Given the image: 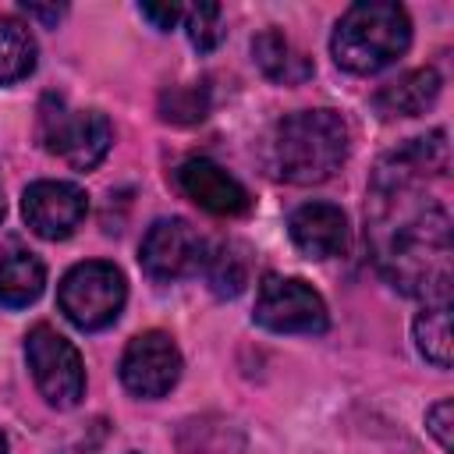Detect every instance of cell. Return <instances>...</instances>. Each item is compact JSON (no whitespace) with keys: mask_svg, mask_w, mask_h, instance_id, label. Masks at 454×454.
<instances>
[{"mask_svg":"<svg viewBox=\"0 0 454 454\" xmlns=\"http://www.w3.org/2000/svg\"><path fill=\"white\" fill-rule=\"evenodd\" d=\"M447 135L433 131L387 153L369 181L365 241L376 270L404 294L447 301L450 291V216L426 195L429 177H447Z\"/></svg>","mask_w":454,"mask_h":454,"instance_id":"1","label":"cell"},{"mask_svg":"<svg viewBox=\"0 0 454 454\" xmlns=\"http://www.w3.org/2000/svg\"><path fill=\"white\" fill-rule=\"evenodd\" d=\"M348 124L337 110H301L273 131V170L291 184H319L348 160Z\"/></svg>","mask_w":454,"mask_h":454,"instance_id":"2","label":"cell"},{"mask_svg":"<svg viewBox=\"0 0 454 454\" xmlns=\"http://www.w3.org/2000/svg\"><path fill=\"white\" fill-rule=\"evenodd\" d=\"M411 43V18L401 4L390 0H365L351 4L333 35H330V53L337 67L351 74H376L387 64H394Z\"/></svg>","mask_w":454,"mask_h":454,"instance_id":"3","label":"cell"},{"mask_svg":"<svg viewBox=\"0 0 454 454\" xmlns=\"http://www.w3.org/2000/svg\"><path fill=\"white\" fill-rule=\"evenodd\" d=\"M124 298H128L124 273L103 259H89V262L71 266L57 287V305L78 330L110 326L121 316Z\"/></svg>","mask_w":454,"mask_h":454,"instance_id":"4","label":"cell"},{"mask_svg":"<svg viewBox=\"0 0 454 454\" xmlns=\"http://www.w3.org/2000/svg\"><path fill=\"white\" fill-rule=\"evenodd\" d=\"M39 138L74 170H92L110 153L114 128L99 110H67L60 96H46L39 106Z\"/></svg>","mask_w":454,"mask_h":454,"instance_id":"5","label":"cell"},{"mask_svg":"<svg viewBox=\"0 0 454 454\" xmlns=\"http://www.w3.org/2000/svg\"><path fill=\"white\" fill-rule=\"evenodd\" d=\"M25 358L32 369V380L39 394L53 408H74L85 394V365L78 348L57 333L50 323H39L25 337Z\"/></svg>","mask_w":454,"mask_h":454,"instance_id":"6","label":"cell"},{"mask_svg":"<svg viewBox=\"0 0 454 454\" xmlns=\"http://www.w3.org/2000/svg\"><path fill=\"white\" fill-rule=\"evenodd\" d=\"M255 323L273 333H323L330 326L326 301L298 277L270 273L255 294Z\"/></svg>","mask_w":454,"mask_h":454,"instance_id":"7","label":"cell"},{"mask_svg":"<svg viewBox=\"0 0 454 454\" xmlns=\"http://www.w3.org/2000/svg\"><path fill=\"white\" fill-rule=\"evenodd\" d=\"M138 259H142V270L153 277V280H181V277H192L202 270L206 262V245L199 238V231L181 220V216H167V220H156L145 238H142V248H138Z\"/></svg>","mask_w":454,"mask_h":454,"instance_id":"8","label":"cell"},{"mask_svg":"<svg viewBox=\"0 0 454 454\" xmlns=\"http://www.w3.org/2000/svg\"><path fill=\"white\" fill-rule=\"evenodd\" d=\"M181 376V351L170 333L145 330L121 355V383L135 397H163Z\"/></svg>","mask_w":454,"mask_h":454,"instance_id":"9","label":"cell"},{"mask_svg":"<svg viewBox=\"0 0 454 454\" xmlns=\"http://www.w3.org/2000/svg\"><path fill=\"white\" fill-rule=\"evenodd\" d=\"M89 199L78 184L71 181H35L21 195V213L25 223L46 238V241H64L74 234V227L85 220Z\"/></svg>","mask_w":454,"mask_h":454,"instance_id":"10","label":"cell"},{"mask_svg":"<svg viewBox=\"0 0 454 454\" xmlns=\"http://www.w3.org/2000/svg\"><path fill=\"white\" fill-rule=\"evenodd\" d=\"M291 241L301 255L309 259H333L344 255L351 245V231H348V216L340 206L333 202H305L291 213L287 220Z\"/></svg>","mask_w":454,"mask_h":454,"instance_id":"11","label":"cell"},{"mask_svg":"<svg viewBox=\"0 0 454 454\" xmlns=\"http://www.w3.org/2000/svg\"><path fill=\"white\" fill-rule=\"evenodd\" d=\"M177 184L195 206H202V209H209L216 216H241L252 206L245 184L238 177H231L223 167H216L213 160L181 163L177 167Z\"/></svg>","mask_w":454,"mask_h":454,"instance_id":"12","label":"cell"},{"mask_svg":"<svg viewBox=\"0 0 454 454\" xmlns=\"http://www.w3.org/2000/svg\"><path fill=\"white\" fill-rule=\"evenodd\" d=\"M43 287H46V266L35 252L14 241L0 248V305L25 309L43 294Z\"/></svg>","mask_w":454,"mask_h":454,"instance_id":"13","label":"cell"},{"mask_svg":"<svg viewBox=\"0 0 454 454\" xmlns=\"http://www.w3.org/2000/svg\"><path fill=\"white\" fill-rule=\"evenodd\" d=\"M440 96V74L433 67H415L408 74H401L397 82L383 85L376 92V114L394 121V117H419L426 114Z\"/></svg>","mask_w":454,"mask_h":454,"instance_id":"14","label":"cell"},{"mask_svg":"<svg viewBox=\"0 0 454 454\" xmlns=\"http://www.w3.org/2000/svg\"><path fill=\"white\" fill-rule=\"evenodd\" d=\"M252 57H255L259 71L270 82H280V85H298L312 74V60L305 53H298L291 46V39L277 28H266L252 39Z\"/></svg>","mask_w":454,"mask_h":454,"instance_id":"15","label":"cell"},{"mask_svg":"<svg viewBox=\"0 0 454 454\" xmlns=\"http://www.w3.org/2000/svg\"><path fill=\"white\" fill-rule=\"evenodd\" d=\"M202 270H206V284L216 298H238L248 284V252L234 241H223L206 255Z\"/></svg>","mask_w":454,"mask_h":454,"instance_id":"16","label":"cell"},{"mask_svg":"<svg viewBox=\"0 0 454 454\" xmlns=\"http://www.w3.org/2000/svg\"><path fill=\"white\" fill-rule=\"evenodd\" d=\"M32 67H35V39H32V32L18 18L0 14V85L28 78Z\"/></svg>","mask_w":454,"mask_h":454,"instance_id":"17","label":"cell"},{"mask_svg":"<svg viewBox=\"0 0 454 454\" xmlns=\"http://www.w3.org/2000/svg\"><path fill=\"white\" fill-rule=\"evenodd\" d=\"M415 344L426 362L436 369H450V312L447 301H429L415 316Z\"/></svg>","mask_w":454,"mask_h":454,"instance_id":"18","label":"cell"},{"mask_svg":"<svg viewBox=\"0 0 454 454\" xmlns=\"http://www.w3.org/2000/svg\"><path fill=\"white\" fill-rule=\"evenodd\" d=\"M181 454H241V433L227 419H192L181 429Z\"/></svg>","mask_w":454,"mask_h":454,"instance_id":"19","label":"cell"},{"mask_svg":"<svg viewBox=\"0 0 454 454\" xmlns=\"http://www.w3.org/2000/svg\"><path fill=\"white\" fill-rule=\"evenodd\" d=\"M181 21H184V32H188L192 46L202 50V53H209L223 39V11H220V4L181 7Z\"/></svg>","mask_w":454,"mask_h":454,"instance_id":"20","label":"cell"},{"mask_svg":"<svg viewBox=\"0 0 454 454\" xmlns=\"http://www.w3.org/2000/svg\"><path fill=\"white\" fill-rule=\"evenodd\" d=\"M206 110H209V99H206V89L199 85H177L160 96V117L170 124H195L206 117Z\"/></svg>","mask_w":454,"mask_h":454,"instance_id":"21","label":"cell"},{"mask_svg":"<svg viewBox=\"0 0 454 454\" xmlns=\"http://www.w3.org/2000/svg\"><path fill=\"white\" fill-rule=\"evenodd\" d=\"M450 415H454V404H450L447 397L436 401V404L426 411V426H429V433L436 436L440 450H450V447H454V436H450Z\"/></svg>","mask_w":454,"mask_h":454,"instance_id":"22","label":"cell"},{"mask_svg":"<svg viewBox=\"0 0 454 454\" xmlns=\"http://www.w3.org/2000/svg\"><path fill=\"white\" fill-rule=\"evenodd\" d=\"M142 18H149L160 32H167L181 21V7L177 4H142Z\"/></svg>","mask_w":454,"mask_h":454,"instance_id":"23","label":"cell"},{"mask_svg":"<svg viewBox=\"0 0 454 454\" xmlns=\"http://www.w3.org/2000/svg\"><path fill=\"white\" fill-rule=\"evenodd\" d=\"M25 14L43 18V21H57V18L64 14V7H39V4H25Z\"/></svg>","mask_w":454,"mask_h":454,"instance_id":"24","label":"cell"},{"mask_svg":"<svg viewBox=\"0 0 454 454\" xmlns=\"http://www.w3.org/2000/svg\"><path fill=\"white\" fill-rule=\"evenodd\" d=\"M0 454H7V440H4V433H0Z\"/></svg>","mask_w":454,"mask_h":454,"instance_id":"25","label":"cell"},{"mask_svg":"<svg viewBox=\"0 0 454 454\" xmlns=\"http://www.w3.org/2000/svg\"><path fill=\"white\" fill-rule=\"evenodd\" d=\"M0 220H4V195H0Z\"/></svg>","mask_w":454,"mask_h":454,"instance_id":"26","label":"cell"}]
</instances>
